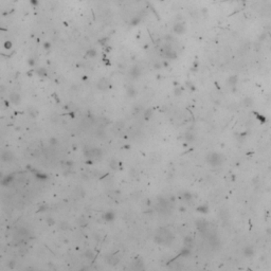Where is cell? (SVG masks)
<instances>
[{"mask_svg":"<svg viewBox=\"0 0 271 271\" xmlns=\"http://www.w3.org/2000/svg\"><path fill=\"white\" fill-rule=\"evenodd\" d=\"M37 74H38L39 76H41V78H46L47 75H48V73H47L46 69H44V68H39L38 70H37Z\"/></svg>","mask_w":271,"mask_h":271,"instance_id":"cell-17","label":"cell"},{"mask_svg":"<svg viewBox=\"0 0 271 271\" xmlns=\"http://www.w3.org/2000/svg\"><path fill=\"white\" fill-rule=\"evenodd\" d=\"M29 64H30L31 66H33V65H34V61L32 59V58H31V59H29Z\"/></svg>","mask_w":271,"mask_h":271,"instance_id":"cell-32","label":"cell"},{"mask_svg":"<svg viewBox=\"0 0 271 271\" xmlns=\"http://www.w3.org/2000/svg\"><path fill=\"white\" fill-rule=\"evenodd\" d=\"M13 181H14V176H13V175H7V176H4L2 178L1 183H2L3 185H9V184Z\"/></svg>","mask_w":271,"mask_h":271,"instance_id":"cell-9","label":"cell"},{"mask_svg":"<svg viewBox=\"0 0 271 271\" xmlns=\"http://www.w3.org/2000/svg\"><path fill=\"white\" fill-rule=\"evenodd\" d=\"M52 146H56L58 144V140L56 138H51L50 139V142H49Z\"/></svg>","mask_w":271,"mask_h":271,"instance_id":"cell-25","label":"cell"},{"mask_svg":"<svg viewBox=\"0 0 271 271\" xmlns=\"http://www.w3.org/2000/svg\"><path fill=\"white\" fill-rule=\"evenodd\" d=\"M15 265H16V263H15V261H11L10 264H9V267H10L11 269L15 268Z\"/></svg>","mask_w":271,"mask_h":271,"instance_id":"cell-28","label":"cell"},{"mask_svg":"<svg viewBox=\"0 0 271 271\" xmlns=\"http://www.w3.org/2000/svg\"><path fill=\"white\" fill-rule=\"evenodd\" d=\"M72 165H73V163L71 162V161H65V162H63V168H65V169H70L71 167H72Z\"/></svg>","mask_w":271,"mask_h":271,"instance_id":"cell-19","label":"cell"},{"mask_svg":"<svg viewBox=\"0 0 271 271\" xmlns=\"http://www.w3.org/2000/svg\"><path fill=\"white\" fill-rule=\"evenodd\" d=\"M174 235L168 229L166 228H161L157 232L155 236V242L159 245H164V246H169L174 242Z\"/></svg>","mask_w":271,"mask_h":271,"instance_id":"cell-1","label":"cell"},{"mask_svg":"<svg viewBox=\"0 0 271 271\" xmlns=\"http://www.w3.org/2000/svg\"><path fill=\"white\" fill-rule=\"evenodd\" d=\"M206 161L211 166L217 167L225 162V157L219 152H209L206 156Z\"/></svg>","mask_w":271,"mask_h":271,"instance_id":"cell-2","label":"cell"},{"mask_svg":"<svg viewBox=\"0 0 271 271\" xmlns=\"http://www.w3.org/2000/svg\"><path fill=\"white\" fill-rule=\"evenodd\" d=\"M3 177H4V176H3V174H2V173H1V172H0V180H2V178H3Z\"/></svg>","mask_w":271,"mask_h":271,"instance_id":"cell-33","label":"cell"},{"mask_svg":"<svg viewBox=\"0 0 271 271\" xmlns=\"http://www.w3.org/2000/svg\"><path fill=\"white\" fill-rule=\"evenodd\" d=\"M114 217H116V215H114V213L111 212V211L106 212V213L104 214V216H103V218H104L106 221H112V220L114 219Z\"/></svg>","mask_w":271,"mask_h":271,"instance_id":"cell-13","label":"cell"},{"mask_svg":"<svg viewBox=\"0 0 271 271\" xmlns=\"http://www.w3.org/2000/svg\"><path fill=\"white\" fill-rule=\"evenodd\" d=\"M152 109H146L145 112H144V119H145V120H148V119L152 116Z\"/></svg>","mask_w":271,"mask_h":271,"instance_id":"cell-21","label":"cell"},{"mask_svg":"<svg viewBox=\"0 0 271 271\" xmlns=\"http://www.w3.org/2000/svg\"><path fill=\"white\" fill-rule=\"evenodd\" d=\"M103 155L101 148L97 147H91L89 149L85 150V157L87 159H100Z\"/></svg>","mask_w":271,"mask_h":271,"instance_id":"cell-3","label":"cell"},{"mask_svg":"<svg viewBox=\"0 0 271 271\" xmlns=\"http://www.w3.org/2000/svg\"><path fill=\"white\" fill-rule=\"evenodd\" d=\"M9 97H10V102L13 103L14 105H19L20 101H21V97H20V94L19 93H17V92H12Z\"/></svg>","mask_w":271,"mask_h":271,"instance_id":"cell-6","label":"cell"},{"mask_svg":"<svg viewBox=\"0 0 271 271\" xmlns=\"http://www.w3.org/2000/svg\"><path fill=\"white\" fill-rule=\"evenodd\" d=\"M141 75V69L139 67H137V66H135V67H133L130 69V76L133 78H138L139 76Z\"/></svg>","mask_w":271,"mask_h":271,"instance_id":"cell-7","label":"cell"},{"mask_svg":"<svg viewBox=\"0 0 271 271\" xmlns=\"http://www.w3.org/2000/svg\"><path fill=\"white\" fill-rule=\"evenodd\" d=\"M49 47H50V45H49V44H45V48H47V49H48Z\"/></svg>","mask_w":271,"mask_h":271,"instance_id":"cell-34","label":"cell"},{"mask_svg":"<svg viewBox=\"0 0 271 271\" xmlns=\"http://www.w3.org/2000/svg\"><path fill=\"white\" fill-rule=\"evenodd\" d=\"M47 208H48V207H47V204H42V206L39 207L38 211H39V212H44L45 210H47Z\"/></svg>","mask_w":271,"mask_h":271,"instance_id":"cell-27","label":"cell"},{"mask_svg":"<svg viewBox=\"0 0 271 271\" xmlns=\"http://www.w3.org/2000/svg\"><path fill=\"white\" fill-rule=\"evenodd\" d=\"M95 55H97L95 49H90V50L87 51V56H89V57H94Z\"/></svg>","mask_w":271,"mask_h":271,"instance_id":"cell-22","label":"cell"},{"mask_svg":"<svg viewBox=\"0 0 271 271\" xmlns=\"http://www.w3.org/2000/svg\"><path fill=\"white\" fill-rule=\"evenodd\" d=\"M184 245H185V247L191 248L192 246H193V238L190 236L185 237V240H184Z\"/></svg>","mask_w":271,"mask_h":271,"instance_id":"cell-16","label":"cell"},{"mask_svg":"<svg viewBox=\"0 0 271 271\" xmlns=\"http://www.w3.org/2000/svg\"><path fill=\"white\" fill-rule=\"evenodd\" d=\"M11 46H12V44H11L10 41H7V42H5V45H4V47H5L7 49H10V48H11Z\"/></svg>","mask_w":271,"mask_h":271,"instance_id":"cell-31","label":"cell"},{"mask_svg":"<svg viewBox=\"0 0 271 271\" xmlns=\"http://www.w3.org/2000/svg\"><path fill=\"white\" fill-rule=\"evenodd\" d=\"M47 223H48L49 226H54L55 225V220L53 219L52 217H47Z\"/></svg>","mask_w":271,"mask_h":271,"instance_id":"cell-24","label":"cell"},{"mask_svg":"<svg viewBox=\"0 0 271 271\" xmlns=\"http://www.w3.org/2000/svg\"><path fill=\"white\" fill-rule=\"evenodd\" d=\"M97 89L102 90V91H105V90H107L109 88V82H108V80H107V78H101V80L97 82Z\"/></svg>","mask_w":271,"mask_h":271,"instance_id":"cell-5","label":"cell"},{"mask_svg":"<svg viewBox=\"0 0 271 271\" xmlns=\"http://www.w3.org/2000/svg\"><path fill=\"white\" fill-rule=\"evenodd\" d=\"M37 177H38L39 179H47L46 175H42V174H37Z\"/></svg>","mask_w":271,"mask_h":271,"instance_id":"cell-30","label":"cell"},{"mask_svg":"<svg viewBox=\"0 0 271 271\" xmlns=\"http://www.w3.org/2000/svg\"><path fill=\"white\" fill-rule=\"evenodd\" d=\"M126 93H127V95L129 97H133L137 95V90H136V88L133 86H128L127 89H126Z\"/></svg>","mask_w":271,"mask_h":271,"instance_id":"cell-12","label":"cell"},{"mask_svg":"<svg viewBox=\"0 0 271 271\" xmlns=\"http://www.w3.org/2000/svg\"><path fill=\"white\" fill-rule=\"evenodd\" d=\"M110 166H111V168L116 169L118 168V161L116 160H112L111 163H110Z\"/></svg>","mask_w":271,"mask_h":271,"instance_id":"cell-26","label":"cell"},{"mask_svg":"<svg viewBox=\"0 0 271 271\" xmlns=\"http://www.w3.org/2000/svg\"><path fill=\"white\" fill-rule=\"evenodd\" d=\"M184 31H185V27H184V24L181 23V22H179V23L175 24L174 27V32L176 34H183Z\"/></svg>","mask_w":271,"mask_h":271,"instance_id":"cell-8","label":"cell"},{"mask_svg":"<svg viewBox=\"0 0 271 271\" xmlns=\"http://www.w3.org/2000/svg\"><path fill=\"white\" fill-rule=\"evenodd\" d=\"M244 255L247 257H251L254 255V249L251 246H247V247L244 249Z\"/></svg>","mask_w":271,"mask_h":271,"instance_id":"cell-11","label":"cell"},{"mask_svg":"<svg viewBox=\"0 0 271 271\" xmlns=\"http://www.w3.org/2000/svg\"><path fill=\"white\" fill-rule=\"evenodd\" d=\"M84 256L87 259H89V261H92V259H94V253H93L91 250H87V251L84 253Z\"/></svg>","mask_w":271,"mask_h":271,"instance_id":"cell-15","label":"cell"},{"mask_svg":"<svg viewBox=\"0 0 271 271\" xmlns=\"http://www.w3.org/2000/svg\"><path fill=\"white\" fill-rule=\"evenodd\" d=\"M144 266H143V261L142 259H138L137 261L133 263V269H137V270H140V269H143Z\"/></svg>","mask_w":271,"mask_h":271,"instance_id":"cell-14","label":"cell"},{"mask_svg":"<svg viewBox=\"0 0 271 271\" xmlns=\"http://www.w3.org/2000/svg\"><path fill=\"white\" fill-rule=\"evenodd\" d=\"M97 137H99L100 139H104L106 136H105V131L103 130L102 128H100V129H97Z\"/></svg>","mask_w":271,"mask_h":271,"instance_id":"cell-20","label":"cell"},{"mask_svg":"<svg viewBox=\"0 0 271 271\" xmlns=\"http://www.w3.org/2000/svg\"><path fill=\"white\" fill-rule=\"evenodd\" d=\"M107 263L110 265H116L119 263V261H120V259H119L116 255H109V256H107Z\"/></svg>","mask_w":271,"mask_h":271,"instance_id":"cell-10","label":"cell"},{"mask_svg":"<svg viewBox=\"0 0 271 271\" xmlns=\"http://www.w3.org/2000/svg\"><path fill=\"white\" fill-rule=\"evenodd\" d=\"M5 90H7V89H5L4 86H3V85H0V94H2Z\"/></svg>","mask_w":271,"mask_h":271,"instance_id":"cell-29","label":"cell"},{"mask_svg":"<svg viewBox=\"0 0 271 271\" xmlns=\"http://www.w3.org/2000/svg\"><path fill=\"white\" fill-rule=\"evenodd\" d=\"M244 105L246 107H251L252 105H253V100H252L251 97H246V99L244 100Z\"/></svg>","mask_w":271,"mask_h":271,"instance_id":"cell-18","label":"cell"},{"mask_svg":"<svg viewBox=\"0 0 271 271\" xmlns=\"http://www.w3.org/2000/svg\"><path fill=\"white\" fill-rule=\"evenodd\" d=\"M78 225H80L81 227H86V226H87V220L83 217L80 218V219H78Z\"/></svg>","mask_w":271,"mask_h":271,"instance_id":"cell-23","label":"cell"},{"mask_svg":"<svg viewBox=\"0 0 271 271\" xmlns=\"http://www.w3.org/2000/svg\"><path fill=\"white\" fill-rule=\"evenodd\" d=\"M0 159L3 162H11L14 159V155H13V152H10V150H3L1 152V155H0Z\"/></svg>","mask_w":271,"mask_h":271,"instance_id":"cell-4","label":"cell"}]
</instances>
